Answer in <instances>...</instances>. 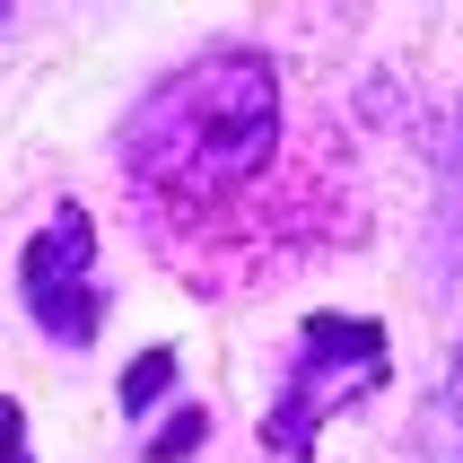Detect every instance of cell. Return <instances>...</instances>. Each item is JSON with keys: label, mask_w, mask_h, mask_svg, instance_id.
Masks as SVG:
<instances>
[{"label": "cell", "mask_w": 463, "mask_h": 463, "mask_svg": "<svg viewBox=\"0 0 463 463\" xmlns=\"http://www.w3.org/2000/svg\"><path fill=\"white\" fill-rule=\"evenodd\" d=\"M123 149H131V175L157 184L166 202H219L236 184H254L280 149V71H271V52H254V44L202 52L193 71L149 88Z\"/></svg>", "instance_id": "cell-1"}, {"label": "cell", "mask_w": 463, "mask_h": 463, "mask_svg": "<svg viewBox=\"0 0 463 463\" xmlns=\"http://www.w3.org/2000/svg\"><path fill=\"white\" fill-rule=\"evenodd\" d=\"M385 376H393V341H385L376 315L315 307L307 324H298V359H288L280 402L262 411V446H271L280 463H307L315 438H324V420L350 411V402H367Z\"/></svg>", "instance_id": "cell-2"}, {"label": "cell", "mask_w": 463, "mask_h": 463, "mask_svg": "<svg viewBox=\"0 0 463 463\" xmlns=\"http://www.w3.org/2000/svg\"><path fill=\"white\" fill-rule=\"evenodd\" d=\"M18 298L35 315V333L61 350H88L105 324V288H97V219L79 202H61L18 254Z\"/></svg>", "instance_id": "cell-3"}, {"label": "cell", "mask_w": 463, "mask_h": 463, "mask_svg": "<svg viewBox=\"0 0 463 463\" xmlns=\"http://www.w3.org/2000/svg\"><path fill=\"white\" fill-rule=\"evenodd\" d=\"M420 446H429V463H463V341H455V367H446L438 402L420 411Z\"/></svg>", "instance_id": "cell-4"}, {"label": "cell", "mask_w": 463, "mask_h": 463, "mask_svg": "<svg viewBox=\"0 0 463 463\" xmlns=\"http://www.w3.org/2000/svg\"><path fill=\"white\" fill-rule=\"evenodd\" d=\"M202 438H210V411H202V402H175L166 429L140 438V463H193V455H202Z\"/></svg>", "instance_id": "cell-5"}, {"label": "cell", "mask_w": 463, "mask_h": 463, "mask_svg": "<svg viewBox=\"0 0 463 463\" xmlns=\"http://www.w3.org/2000/svg\"><path fill=\"white\" fill-rule=\"evenodd\" d=\"M157 393H175V350H166V341H157V350H140V359L123 367V393H114V402H123L131 420L149 411Z\"/></svg>", "instance_id": "cell-6"}, {"label": "cell", "mask_w": 463, "mask_h": 463, "mask_svg": "<svg viewBox=\"0 0 463 463\" xmlns=\"http://www.w3.org/2000/svg\"><path fill=\"white\" fill-rule=\"evenodd\" d=\"M0 463H35V446H26V411L0 393Z\"/></svg>", "instance_id": "cell-7"}, {"label": "cell", "mask_w": 463, "mask_h": 463, "mask_svg": "<svg viewBox=\"0 0 463 463\" xmlns=\"http://www.w3.org/2000/svg\"><path fill=\"white\" fill-rule=\"evenodd\" d=\"M0 18H9V0H0Z\"/></svg>", "instance_id": "cell-8"}]
</instances>
